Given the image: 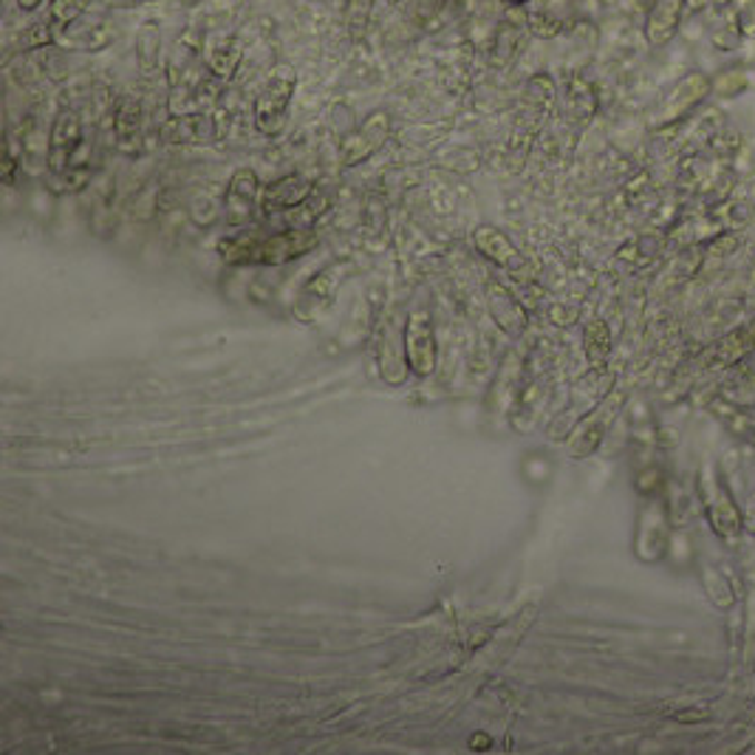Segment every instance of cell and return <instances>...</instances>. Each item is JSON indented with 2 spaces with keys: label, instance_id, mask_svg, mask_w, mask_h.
I'll return each instance as SVG.
<instances>
[{
  "label": "cell",
  "instance_id": "cell-1",
  "mask_svg": "<svg viewBox=\"0 0 755 755\" xmlns=\"http://www.w3.org/2000/svg\"><path fill=\"white\" fill-rule=\"evenodd\" d=\"M315 229H275V232H236L218 244L229 267H280L317 247Z\"/></svg>",
  "mask_w": 755,
  "mask_h": 755
},
{
  "label": "cell",
  "instance_id": "cell-2",
  "mask_svg": "<svg viewBox=\"0 0 755 755\" xmlns=\"http://www.w3.org/2000/svg\"><path fill=\"white\" fill-rule=\"evenodd\" d=\"M696 487H699L702 509H705L707 524H711L713 533L725 540V544H736L744 533V513L736 504L733 489L727 487L725 476L716 470L713 461H705V465L699 467Z\"/></svg>",
  "mask_w": 755,
  "mask_h": 755
},
{
  "label": "cell",
  "instance_id": "cell-3",
  "mask_svg": "<svg viewBox=\"0 0 755 755\" xmlns=\"http://www.w3.org/2000/svg\"><path fill=\"white\" fill-rule=\"evenodd\" d=\"M298 93V74L291 66L280 62L260 82L258 93L252 102V122L258 133L264 137H278L280 130L289 122V108Z\"/></svg>",
  "mask_w": 755,
  "mask_h": 755
},
{
  "label": "cell",
  "instance_id": "cell-4",
  "mask_svg": "<svg viewBox=\"0 0 755 755\" xmlns=\"http://www.w3.org/2000/svg\"><path fill=\"white\" fill-rule=\"evenodd\" d=\"M628 403V394L626 390H608L606 397L600 399V403L595 405V408L588 410L586 416H583L580 421L575 425V430H572L569 441H566V450H569L572 458H588L595 456L597 450H600V445L606 441L608 430H612L614 419L619 416V410L626 408Z\"/></svg>",
  "mask_w": 755,
  "mask_h": 755
},
{
  "label": "cell",
  "instance_id": "cell-5",
  "mask_svg": "<svg viewBox=\"0 0 755 755\" xmlns=\"http://www.w3.org/2000/svg\"><path fill=\"white\" fill-rule=\"evenodd\" d=\"M670 546V513L668 504L659 496H648L637 518V535H634V555L643 564H659L668 555Z\"/></svg>",
  "mask_w": 755,
  "mask_h": 755
},
{
  "label": "cell",
  "instance_id": "cell-6",
  "mask_svg": "<svg viewBox=\"0 0 755 755\" xmlns=\"http://www.w3.org/2000/svg\"><path fill=\"white\" fill-rule=\"evenodd\" d=\"M713 93V77L705 71H691V74L679 77L674 86L668 88L665 100L659 102V111H656L654 125L656 128H668V125L682 122L687 119L702 102Z\"/></svg>",
  "mask_w": 755,
  "mask_h": 755
},
{
  "label": "cell",
  "instance_id": "cell-7",
  "mask_svg": "<svg viewBox=\"0 0 755 755\" xmlns=\"http://www.w3.org/2000/svg\"><path fill=\"white\" fill-rule=\"evenodd\" d=\"M82 150H86V139H82L80 113H77L74 108H60L54 122H51L49 153H46V165H49L51 179L66 173Z\"/></svg>",
  "mask_w": 755,
  "mask_h": 755
},
{
  "label": "cell",
  "instance_id": "cell-8",
  "mask_svg": "<svg viewBox=\"0 0 755 755\" xmlns=\"http://www.w3.org/2000/svg\"><path fill=\"white\" fill-rule=\"evenodd\" d=\"M390 137V117L388 111L368 113L366 122L357 125L351 133H346L340 142V165L342 168H357L362 161L371 159L374 153L385 148Z\"/></svg>",
  "mask_w": 755,
  "mask_h": 755
},
{
  "label": "cell",
  "instance_id": "cell-9",
  "mask_svg": "<svg viewBox=\"0 0 755 755\" xmlns=\"http://www.w3.org/2000/svg\"><path fill=\"white\" fill-rule=\"evenodd\" d=\"M405 354L419 377H430L436 371V328L428 309H416L405 326Z\"/></svg>",
  "mask_w": 755,
  "mask_h": 755
},
{
  "label": "cell",
  "instance_id": "cell-10",
  "mask_svg": "<svg viewBox=\"0 0 755 755\" xmlns=\"http://www.w3.org/2000/svg\"><path fill=\"white\" fill-rule=\"evenodd\" d=\"M749 351H755V315L753 320H747L744 326L733 328L725 337H718L713 346L705 348L699 359L702 371H727L733 368L742 357H747Z\"/></svg>",
  "mask_w": 755,
  "mask_h": 755
},
{
  "label": "cell",
  "instance_id": "cell-11",
  "mask_svg": "<svg viewBox=\"0 0 755 755\" xmlns=\"http://www.w3.org/2000/svg\"><path fill=\"white\" fill-rule=\"evenodd\" d=\"M117 40V26L106 18H91L88 20L82 14L80 20H74L71 26L57 31V46L62 51H82V54H97V51H106L108 46Z\"/></svg>",
  "mask_w": 755,
  "mask_h": 755
},
{
  "label": "cell",
  "instance_id": "cell-12",
  "mask_svg": "<svg viewBox=\"0 0 755 755\" xmlns=\"http://www.w3.org/2000/svg\"><path fill=\"white\" fill-rule=\"evenodd\" d=\"M201 62H205L207 74L221 82H232L244 62L241 40L229 31H210L201 43Z\"/></svg>",
  "mask_w": 755,
  "mask_h": 755
},
{
  "label": "cell",
  "instance_id": "cell-13",
  "mask_svg": "<svg viewBox=\"0 0 755 755\" xmlns=\"http://www.w3.org/2000/svg\"><path fill=\"white\" fill-rule=\"evenodd\" d=\"M315 196V185H311L306 176L289 173L280 176V179L269 181L260 190V212L264 216H284V212L295 210L304 201H309Z\"/></svg>",
  "mask_w": 755,
  "mask_h": 755
},
{
  "label": "cell",
  "instance_id": "cell-14",
  "mask_svg": "<svg viewBox=\"0 0 755 755\" xmlns=\"http://www.w3.org/2000/svg\"><path fill=\"white\" fill-rule=\"evenodd\" d=\"M260 190L264 185L258 181V173L249 168H238L229 179L227 192H223V212L232 227H241L252 218L255 207H260Z\"/></svg>",
  "mask_w": 755,
  "mask_h": 755
},
{
  "label": "cell",
  "instance_id": "cell-15",
  "mask_svg": "<svg viewBox=\"0 0 755 755\" xmlns=\"http://www.w3.org/2000/svg\"><path fill=\"white\" fill-rule=\"evenodd\" d=\"M473 244H476V249L484 258L493 260L496 267L507 269L515 278H527L529 275L527 258L520 255V249L509 241V236H504L501 229L484 223V227H478L476 232H473Z\"/></svg>",
  "mask_w": 755,
  "mask_h": 755
},
{
  "label": "cell",
  "instance_id": "cell-16",
  "mask_svg": "<svg viewBox=\"0 0 755 755\" xmlns=\"http://www.w3.org/2000/svg\"><path fill=\"white\" fill-rule=\"evenodd\" d=\"M682 18H685V0H650L645 12L643 34L650 49H663L679 34Z\"/></svg>",
  "mask_w": 755,
  "mask_h": 755
},
{
  "label": "cell",
  "instance_id": "cell-17",
  "mask_svg": "<svg viewBox=\"0 0 755 755\" xmlns=\"http://www.w3.org/2000/svg\"><path fill=\"white\" fill-rule=\"evenodd\" d=\"M524 31H529L527 12L524 9H507L501 18V26L496 29V38H493V51H489V62L496 69H507L509 62L518 57Z\"/></svg>",
  "mask_w": 755,
  "mask_h": 755
},
{
  "label": "cell",
  "instance_id": "cell-18",
  "mask_svg": "<svg viewBox=\"0 0 755 755\" xmlns=\"http://www.w3.org/2000/svg\"><path fill=\"white\" fill-rule=\"evenodd\" d=\"M113 139L125 156H137L142 150V106L133 97H122L113 111Z\"/></svg>",
  "mask_w": 755,
  "mask_h": 755
},
{
  "label": "cell",
  "instance_id": "cell-19",
  "mask_svg": "<svg viewBox=\"0 0 755 755\" xmlns=\"http://www.w3.org/2000/svg\"><path fill=\"white\" fill-rule=\"evenodd\" d=\"M487 306H489V315H493V320L498 322V326L507 331V335H520L524 328H527V311H524V306L518 304V298L515 295H509L507 289H504L501 284H489L487 289Z\"/></svg>",
  "mask_w": 755,
  "mask_h": 755
},
{
  "label": "cell",
  "instance_id": "cell-20",
  "mask_svg": "<svg viewBox=\"0 0 755 755\" xmlns=\"http://www.w3.org/2000/svg\"><path fill=\"white\" fill-rule=\"evenodd\" d=\"M168 142H212L216 139V122L207 111L187 113V117H168L161 128Z\"/></svg>",
  "mask_w": 755,
  "mask_h": 755
},
{
  "label": "cell",
  "instance_id": "cell-21",
  "mask_svg": "<svg viewBox=\"0 0 755 755\" xmlns=\"http://www.w3.org/2000/svg\"><path fill=\"white\" fill-rule=\"evenodd\" d=\"M707 410L725 425V430H731L733 436H738V439L755 447V408H747V405H738L733 403V399L718 397L707 405Z\"/></svg>",
  "mask_w": 755,
  "mask_h": 755
},
{
  "label": "cell",
  "instance_id": "cell-22",
  "mask_svg": "<svg viewBox=\"0 0 755 755\" xmlns=\"http://www.w3.org/2000/svg\"><path fill=\"white\" fill-rule=\"evenodd\" d=\"M165 38H161L159 20H145L137 31V66L145 77H156L165 71V49H161Z\"/></svg>",
  "mask_w": 755,
  "mask_h": 755
},
{
  "label": "cell",
  "instance_id": "cell-23",
  "mask_svg": "<svg viewBox=\"0 0 755 755\" xmlns=\"http://www.w3.org/2000/svg\"><path fill=\"white\" fill-rule=\"evenodd\" d=\"M702 577V588H705V597L718 608V612H731L736 606V586H733L731 575L722 572L718 566L705 564L699 572Z\"/></svg>",
  "mask_w": 755,
  "mask_h": 755
},
{
  "label": "cell",
  "instance_id": "cell-24",
  "mask_svg": "<svg viewBox=\"0 0 755 755\" xmlns=\"http://www.w3.org/2000/svg\"><path fill=\"white\" fill-rule=\"evenodd\" d=\"M583 346H586V357L592 368H606L608 357H612V331L600 317L588 320L583 328Z\"/></svg>",
  "mask_w": 755,
  "mask_h": 755
},
{
  "label": "cell",
  "instance_id": "cell-25",
  "mask_svg": "<svg viewBox=\"0 0 755 755\" xmlns=\"http://www.w3.org/2000/svg\"><path fill=\"white\" fill-rule=\"evenodd\" d=\"M566 100H569V111L575 113L580 122L595 117L597 111V93L595 86L586 80L583 74H572L569 77V88H566Z\"/></svg>",
  "mask_w": 755,
  "mask_h": 755
},
{
  "label": "cell",
  "instance_id": "cell-26",
  "mask_svg": "<svg viewBox=\"0 0 755 755\" xmlns=\"http://www.w3.org/2000/svg\"><path fill=\"white\" fill-rule=\"evenodd\" d=\"M46 14H49L57 34L60 29H66V26H71L74 20H80L82 14H86V7H82V0H51L49 12Z\"/></svg>",
  "mask_w": 755,
  "mask_h": 755
},
{
  "label": "cell",
  "instance_id": "cell-27",
  "mask_svg": "<svg viewBox=\"0 0 755 755\" xmlns=\"http://www.w3.org/2000/svg\"><path fill=\"white\" fill-rule=\"evenodd\" d=\"M527 29L533 31L535 38L552 40V38H557V34L566 29V26H564V20H557L555 14H549V12H529L527 14Z\"/></svg>",
  "mask_w": 755,
  "mask_h": 755
},
{
  "label": "cell",
  "instance_id": "cell-28",
  "mask_svg": "<svg viewBox=\"0 0 755 755\" xmlns=\"http://www.w3.org/2000/svg\"><path fill=\"white\" fill-rule=\"evenodd\" d=\"M747 86L749 80L742 71H725L722 77H713V93H716V97H725V100H733V97L744 93Z\"/></svg>",
  "mask_w": 755,
  "mask_h": 755
},
{
  "label": "cell",
  "instance_id": "cell-29",
  "mask_svg": "<svg viewBox=\"0 0 755 755\" xmlns=\"http://www.w3.org/2000/svg\"><path fill=\"white\" fill-rule=\"evenodd\" d=\"M374 3H377V0H348V26H351L354 34H359V31L368 26Z\"/></svg>",
  "mask_w": 755,
  "mask_h": 755
},
{
  "label": "cell",
  "instance_id": "cell-30",
  "mask_svg": "<svg viewBox=\"0 0 755 755\" xmlns=\"http://www.w3.org/2000/svg\"><path fill=\"white\" fill-rule=\"evenodd\" d=\"M447 0H414L416 7V14H419L421 23H430V20L436 18V14L441 12V7H445Z\"/></svg>",
  "mask_w": 755,
  "mask_h": 755
},
{
  "label": "cell",
  "instance_id": "cell-31",
  "mask_svg": "<svg viewBox=\"0 0 755 755\" xmlns=\"http://www.w3.org/2000/svg\"><path fill=\"white\" fill-rule=\"evenodd\" d=\"M659 478H663V470H659V467H650V470L643 473V481H637V489L643 496H656V489L663 484Z\"/></svg>",
  "mask_w": 755,
  "mask_h": 755
},
{
  "label": "cell",
  "instance_id": "cell-32",
  "mask_svg": "<svg viewBox=\"0 0 755 755\" xmlns=\"http://www.w3.org/2000/svg\"><path fill=\"white\" fill-rule=\"evenodd\" d=\"M707 716H711V711H707V707H694V711L674 713V718H676V722H682V725H699V722H705Z\"/></svg>",
  "mask_w": 755,
  "mask_h": 755
},
{
  "label": "cell",
  "instance_id": "cell-33",
  "mask_svg": "<svg viewBox=\"0 0 755 755\" xmlns=\"http://www.w3.org/2000/svg\"><path fill=\"white\" fill-rule=\"evenodd\" d=\"M742 513H744V533L753 535V538H755V493H749V498H747V504L742 507Z\"/></svg>",
  "mask_w": 755,
  "mask_h": 755
},
{
  "label": "cell",
  "instance_id": "cell-34",
  "mask_svg": "<svg viewBox=\"0 0 755 755\" xmlns=\"http://www.w3.org/2000/svg\"><path fill=\"white\" fill-rule=\"evenodd\" d=\"M14 3H18V9L23 14H34L40 7H43L46 0H14Z\"/></svg>",
  "mask_w": 755,
  "mask_h": 755
},
{
  "label": "cell",
  "instance_id": "cell-35",
  "mask_svg": "<svg viewBox=\"0 0 755 755\" xmlns=\"http://www.w3.org/2000/svg\"><path fill=\"white\" fill-rule=\"evenodd\" d=\"M148 0H106L108 9H130V7H142Z\"/></svg>",
  "mask_w": 755,
  "mask_h": 755
},
{
  "label": "cell",
  "instance_id": "cell-36",
  "mask_svg": "<svg viewBox=\"0 0 755 755\" xmlns=\"http://www.w3.org/2000/svg\"><path fill=\"white\" fill-rule=\"evenodd\" d=\"M711 0H685V14H699Z\"/></svg>",
  "mask_w": 755,
  "mask_h": 755
},
{
  "label": "cell",
  "instance_id": "cell-37",
  "mask_svg": "<svg viewBox=\"0 0 755 755\" xmlns=\"http://www.w3.org/2000/svg\"><path fill=\"white\" fill-rule=\"evenodd\" d=\"M501 3L507 9H524V7H527V3H533V0H501Z\"/></svg>",
  "mask_w": 755,
  "mask_h": 755
},
{
  "label": "cell",
  "instance_id": "cell-38",
  "mask_svg": "<svg viewBox=\"0 0 755 755\" xmlns=\"http://www.w3.org/2000/svg\"><path fill=\"white\" fill-rule=\"evenodd\" d=\"M388 3H399V0H388Z\"/></svg>",
  "mask_w": 755,
  "mask_h": 755
}]
</instances>
